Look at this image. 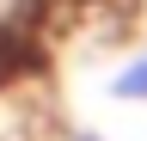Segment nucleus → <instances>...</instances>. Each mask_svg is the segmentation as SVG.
Listing matches in <instances>:
<instances>
[{
    "mask_svg": "<svg viewBox=\"0 0 147 141\" xmlns=\"http://www.w3.org/2000/svg\"><path fill=\"white\" fill-rule=\"evenodd\" d=\"M110 98H123V104H147V49L129 67H117V80H110Z\"/></svg>",
    "mask_w": 147,
    "mask_h": 141,
    "instance_id": "obj_1",
    "label": "nucleus"
},
{
    "mask_svg": "<svg viewBox=\"0 0 147 141\" xmlns=\"http://www.w3.org/2000/svg\"><path fill=\"white\" fill-rule=\"evenodd\" d=\"M37 12H110L117 0H31Z\"/></svg>",
    "mask_w": 147,
    "mask_h": 141,
    "instance_id": "obj_2",
    "label": "nucleus"
}]
</instances>
